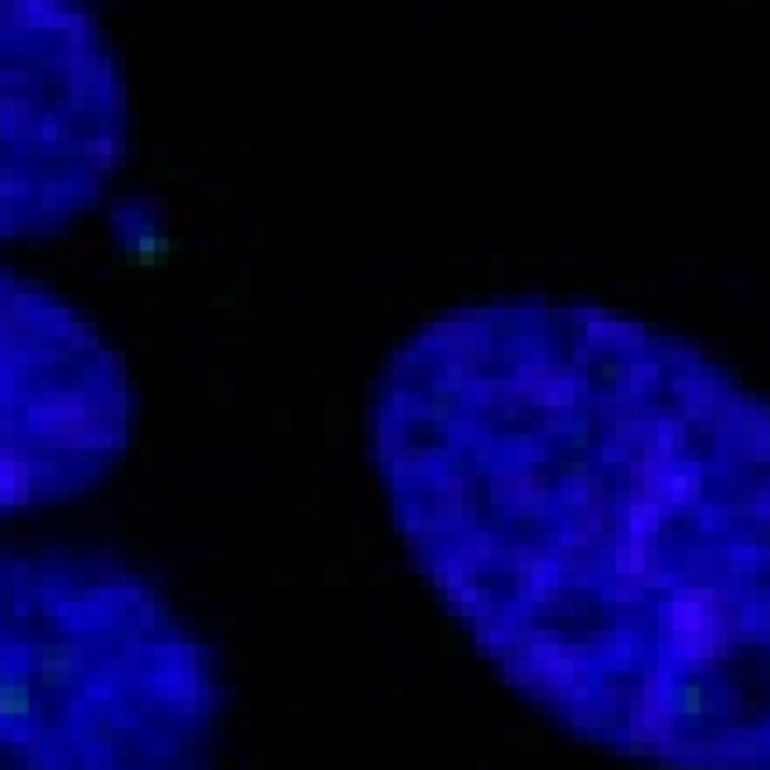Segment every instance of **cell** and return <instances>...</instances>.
Returning <instances> with one entry per match:
<instances>
[{
  "mask_svg": "<svg viewBox=\"0 0 770 770\" xmlns=\"http://www.w3.org/2000/svg\"><path fill=\"white\" fill-rule=\"evenodd\" d=\"M129 151V90L90 0H0V244L90 215Z\"/></svg>",
  "mask_w": 770,
  "mask_h": 770,
  "instance_id": "3",
  "label": "cell"
},
{
  "mask_svg": "<svg viewBox=\"0 0 770 770\" xmlns=\"http://www.w3.org/2000/svg\"><path fill=\"white\" fill-rule=\"evenodd\" d=\"M369 455L412 566L559 731L770 770V402L581 298L448 308L384 362Z\"/></svg>",
  "mask_w": 770,
  "mask_h": 770,
  "instance_id": "1",
  "label": "cell"
},
{
  "mask_svg": "<svg viewBox=\"0 0 770 770\" xmlns=\"http://www.w3.org/2000/svg\"><path fill=\"white\" fill-rule=\"evenodd\" d=\"M137 391L76 305L0 266V520L90 495L126 459Z\"/></svg>",
  "mask_w": 770,
  "mask_h": 770,
  "instance_id": "4",
  "label": "cell"
},
{
  "mask_svg": "<svg viewBox=\"0 0 770 770\" xmlns=\"http://www.w3.org/2000/svg\"><path fill=\"white\" fill-rule=\"evenodd\" d=\"M223 659L151 577L0 548V770H215Z\"/></svg>",
  "mask_w": 770,
  "mask_h": 770,
  "instance_id": "2",
  "label": "cell"
}]
</instances>
